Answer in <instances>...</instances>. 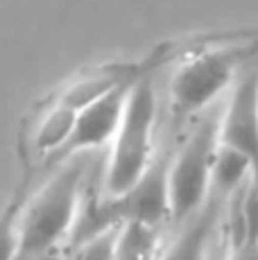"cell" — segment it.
<instances>
[{"mask_svg": "<svg viewBox=\"0 0 258 260\" xmlns=\"http://www.w3.org/2000/svg\"><path fill=\"white\" fill-rule=\"evenodd\" d=\"M84 156L68 158L57 172L23 204L18 217L21 256H37L63 240L82 217Z\"/></svg>", "mask_w": 258, "mask_h": 260, "instance_id": "6da1fadb", "label": "cell"}, {"mask_svg": "<svg viewBox=\"0 0 258 260\" xmlns=\"http://www.w3.org/2000/svg\"><path fill=\"white\" fill-rule=\"evenodd\" d=\"M156 113L158 102L154 84L150 77H141L129 93L122 122L109 145L102 179L107 199H118L127 194L156 163Z\"/></svg>", "mask_w": 258, "mask_h": 260, "instance_id": "7a4b0ae2", "label": "cell"}, {"mask_svg": "<svg viewBox=\"0 0 258 260\" xmlns=\"http://www.w3.org/2000/svg\"><path fill=\"white\" fill-rule=\"evenodd\" d=\"M220 149V116H206L168 166L170 219L186 224L213 194V168Z\"/></svg>", "mask_w": 258, "mask_h": 260, "instance_id": "3957f363", "label": "cell"}, {"mask_svg": "<svg viewBox=\"0 0 258 260\" xmlns=\"http://www.w3.org/2000/svg\"><path fill=\"white\" fill-rule=\"evenodd\" d=\"M254 54V46L208 48L190 54L170 79V109L177 120L204 111L224 91L240 82V68Z\"/></svg>", "mask_w": 258, "mask_h": 260, "instance_id": "277c9868", "label": "cell"}, {"mask_svg": "<svg viewBox=\"0 0 258 260\" xmlns=\"http://www.w3.org/2000/svg\"><path fill=\"white\" fill-rule=\"evenodd\" d=\"M220 145L242 154L254 170L258 190V75H245L231 88L229 102L220 116Z\"/></svg>", "mask_w": 258, "mask_h": 260, "instance_id": "5b68a950", "label": "cell"}, {"mask_svg": "<svg viewBox=\"0 0 258 260\" xmlns=\"http://www.w3.org/2000/svg\"><path fill=\"white\" fill-rule=\"evenodd\" d=\"M138 79L120 84V86H116L107 95H102L100 100H95V102H91L88 107H84L82 111H77L75 132H73L71 143L66 145V149H63L59 161L84 156L86 152L100 149L102 145H111L113 136H116L118 127H120V122H122V116H125L129 93H132L134 84H136Z\"/></svg>", "mask_w": 258, "mask_h": 260, "instance_id": "8992f818", "label": "cell"}, {"mask_svg": "<svg viewBox=\"0 0 258 260\" xmlns=\"http://www.w3.org/2000/svg\"><path fill=\"white\" fill-rule=\"evenodd\" d=\"M220 199L217 194H211L206 206L181 224V231L161 251L158 260H208L213 233L220 219Z\"/></svg>", "mask_w": 258, "mask_h": 260, "instance_id": "52a82bcc", "label": "cell"}, {"mask_svg": "<svg viewBox=\"0 0 258 260\" xmlns=\"http://www.w3.org/2000/svg\"><path fill=\"white\" fill-rule=\"evenodd\" d=\"M77 122V111L63 107V104L54 102L52 109L41 118L34 134V147L48 158L59 161L66 149V145L71 143L73 132H75Z\"/></svg>", "mask_w": 258, "mask_h": 260, "instance_id": "ba28073f", "label": "cell"}, {"mask_svg": "<svg viewBox=\"0 0 258 260\" xmlns=\"http://www.w3.org/2000/svg\"><path fill=\"white\" fill-rule=\"evenodd\" d=\"M254 183V170L251 163L242 154L220 145L213 168V194L217 197H229L242 186Z\"/></svg>", "mask_w": 258, "mask_h": 260, "instance_id": "9c48e42d", "label": "cell"}, {"mask_svg": "<svg viewBox=\"0 0 258 260\" xmlns=\"http://www.w3.org/2000/svg\"><path fill=\"white\" fill-rule=\"evenodd\" d=\"M158 256L161 251H158L156 229L143 224L120 226L113 260H158Z\"/></svg>", "mask_w": 258, "mask_h": 260, "instance_id": "30bf717a", "label": "cell"}, {"mask_svg": "<svg viewBox=\"0 0 258 260\" xmlns=\"http://www.w3.org/2000/svg\"><path fill=\"white\" fill-rule=\"evenodd\" d=\"M23 204L14 202L0 213V260H16L21 256V238H18V217Z\"/></svg>", "mask_w": 258, "mask_h": 260, "instance_id": "8fae6325", "label": "cell"}, {"mask_svg": "<svg viewBox=\"0 0 258 260\" xmlns=\"http://www.w3.org/2000/svg\"><path fill=\"white\" fill-rule=\"evenodd\" d=\"M120 229H111V231H104L100 236L91 238L88 242L79 244L75 260H113L116 256V240Z\"/></svg>", "mask_w": 258, "mask_h": 260, "instance_id": "7c38bea8", "label": "cell"}, {"mask_svg": "<svg viewBox=\"0 0 258 260\" xmlns=\"http://www.w3.org/2000/svg\"><path fill=\"white\" fill-rule=\"evenodd\" d=\"M227 260H258V240H238L231 242Z\"/></svg>", "mask_w": 258, "mask_h": 260, "instance_id": "4fadbf2b", "label": "cell"}]
</instances>
